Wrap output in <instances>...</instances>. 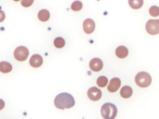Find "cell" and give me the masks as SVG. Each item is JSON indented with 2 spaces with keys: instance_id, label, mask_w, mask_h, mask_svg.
<instances>
[{
  "instance_id": "8",
  "label": "cell",
  "mask_w": 159,
  "mask_h": 119,
  "mask_svg": "<svg viewBox=\"0 0 159 119\" xmlns=\"http://www.w3.org/2000/svg\"><path fill=\"white\" fill-rule=\"evenodd\" d=\"M83 30L87 34L93 33L95 29V22L91 19H86L84 20L83 24Z\"/></svg>"
},
{
  "instance_id": "12",
  "label": "cell",
  "mask_w": 159,
  "mask_h": 119,
  "mask_svg": "<svg viewBox=\"0 0 159 119\" xmlns=\"http://www.w3.org/2000/svg\"><path fill=\"white\" fill-rule=\"evenodd\" d=\"M132 93H133L132 89L128 86H125L122 87L120 91V94L121 97L124 99H128L132 95Z\"/></svg>"
},
{
  "instance_id": "1",
  "label": "cell",
  "mask_w": 159,
  "mask_h": 119,
  "mask_svg": "<svg viewBox=\"0 0 159 119\" xmlns=\"http://www.w3.org/2000/svg\"><path fill=\"white\" fill-rule=\"evenodd\" d=\"M54 104L57 108L63 110L73 107L75 104V101L74 97L71 94L66 92H62L55 97Z\"/></svg>"
},
{
  "instance_id": "14",
  "label": "cell",
  "mask_w": 159,
  "mask_h": 119,
  "mask_svg": "<svg viewBox=\"0 0 159 119\" xmlns=\"http://www.w3.org/2000/svg\"><path fill=\"white\" fill-rule=\"evenodd\" d=\"M50 12L47 9H42L38 13V18L42 22H46L50 18Z\"/></svg>"
},
{
  "instance_id": "2",
  "label": "cell",
  "mask_w": 159,
  "mask_h": 119,
  "mask_svg": "<svg viewBox=\"0 0 159 119\" xmlns=\"http://www.w3.org/2000/svg\"><path fill=\"white\" fill-rule=\"evenodd\" d=\"M117 110L116 105L112 103L104 104L101 108V113L106 119H113L116 117Z\"/></svg>"
},
{
  "instance_id": "17",
  "label": "cell",
  "mask_w": 159,
  "mask_h": 119,
  "mask_svg": "<svg viewBox=\"0 0 159 119\" xmlns=\"http://www.w3.org/2000/svg\"><path fill=\"white\" fill-rule=\"evenodd\" d=\"M108 82V79L106 76H99L96 81V83L97 85L99 87H105L107 84Z\"/></svg>"
},
{
  "instance_id": "10",
  "label": "cell",
  "mask_w": 159,
  "mask_h": 119,
  "mask_svg": "<svg viewBox=\"0 0 159 119\" xmlns=\"http://www.w3.org/2000/svg\"><path fill=\"white\" fill-rule=\"evenodd\" d=\"M29 63L33 68H39L43 63V58L39 54L33 55L29 60Z\"/></svg>"
},
{
  "instance_id": "20",
  "label": "cell",
  "mask_w": 159,
  "mask_h": 119,
  "mask_svg": "<svg viewBox=\"0 0 159 119\" xmlns=\"http://www.w3.org/2000/svg\"><path fill=\"white\" fill-rule=\"evenodd\" d=\"M34 1V0H21V5L23 7H28L33 4Z\"/></svg>"
},
{
  "instance_id": "5",
  "label": "cell",
  "mask_w": 159,
  "mask_h": 119,
  "mask_svg": "<svg viewBox=\"0 0 159 119\" xmlns=\"http://www.w3.org/2000/svg\"><path fill=\"white\" fill-rule=\"evenodd\" d=\"M145 29L150 35H157L159 33V19H150L145 25Z\"/></svg>"
},
{
  "instance_id": "22",
  "label": "cell",
  "mask_w": 159,
  "mask_h": 119,
  "mask_svg": "<svg viewBox=\"0 0 159 119\" xmlns=\"http://www.w3.org/2000/svg\"><path fill=\"white\" fill-rule=\"evenodd\" d=\"M4 105H5V103H4V100L2 99H0V110H2L4 107Z\"/></svg>"
},
{
  "instance_id": "18",
  "label": "cell",
  "mask_w": 159,
  "mask_h": 119,
  "mask_svg": "<svg viewBox=\"0 0 159 119\" xmlns=\"http://www.w3.org/2000/svg\"><path fill=\"white\" fill-rule=\"evenodd\" d=\"M83 7V3L80 1H75L72 2L71 9L74 11H79Z\"/></svg>"
},
{
  "instance_id": "6",
  "label": "cell",
  "mask_w": 159,
  "mask_h": 119,
  "mask_svg": "<svg viewBox=\"0 0 159 119\" xmlns=\"http://www.w3.org/2000/svg\"><path fill=\"white\" fill-rule=\"evenodd\" d=\"M88 97L93 101L99 100L102 96V92L96 87H91L88 90Z\"/></svg>"
},
{
  "instance_id": "9",
  "label": "cell",
  "mask_w": 159,
  "mask_h": 119,
  "mask_svg": "<svg viewBox=\"0 0 159 119\" xmlns=\"http://www.w3.org/2000/svg\"><path fill=\"white\" fill-rule=\"evenodd\" d=\"M120 80L118 77H113L109 81L107 86V90L110 92H116L120 86Z\"/></svg>"
},
{
  "instance_id": "11",
  "label": "cell",
  "mask_w": 159,
  "mask_h": 119,
  "mask_svg": "<svg viewBox=\"0 0 159 119\" xmlns=\"http://www.w3.org/2000/svg\"><path fill=\"white\" fill-rule=\"evenodd\" d=\"M116 55L119 58H125L129 54V51L127 47L125 46H119L116 49Z\"/></svg>"
},
{
  "instance_id": "16",
  "label": "cell",
  "mask_w": 159,
  "mask_h": 119,
  "mask_svg": "<svg viewBox=\"0 0 159 119\" xmlns=\"http://www.w3.org/2000/svg\"><path fill=\"white\" fill-rule=\"evenodd\" d=\"M53 44L56 48H61L65 46V41L64 38H63L62 37H57L55 38L54 41H53Z\"/></svg>"
},
{
  "instance_id": "7",
  "label": "cell",
  "mask_w": 159,
  "mask_h": 119,
  "mask_svg": "<svg viewBox=\"0 0 159 119\" xmlns=\"http://www.w3.org/2000/svg\"><path fill=\"white\" fill-rule=\"evenodd\" d=\"M90 69L94 72H98L101 71L103 67L102 61L98 58H94L91 60L89 63Z\"/></svg>"
},
{
  "instance_id": "3",
  "label": "cell",
  "mask_w": 159,
  "mask_h": 119,
  "mask_svg": "<svg viewBox=\"0 0 159 119\" xmlns=\"http://www.w3.org/2000/svg\"><path fill=\"white\" fill-rule=\"evenodd\" d=\"M135 81L138 86L140 87H147L151 84L152 77L148 73L141 71L136 74Z\"/></svg>"
},
{
  "instance_id": "19",
  "label": "cell",
  "mask_w": 159,
  "mask_h": 119,
  "mask_svg": "<svg viewBox=\"0 0 159 119\" xmlns=\"http://www.w3.org/2000/svg\"><path fill=\"white\" fill-rule=\"evenodd\" d=\"M149 13L152 17H157L159 15V7L157 6H152L149 9Z\"/></svg>"
},
{
  "instance_id": "23",
  "label": "cell",
  "mask_w": 159,
  "mask_h": 119,
  "mask_svg": "<svg viewBox=\"0 0 159 119\" xmlns=\"http://www.w3.org/2000/svg\"><path fill=\"white\" fill-rule=\"evenodd\" d=\"M13 1H16V2H17V1H20V0H13Z\"/></svg>"
},
{
  "instance_id": "13",
  "label": "cell",
  "mask_w": 159,
  "mask_h": 119,
  "mask_svg": "<svg viewBox=\"0 0 159 119\" xmlns=\"http://www.w3.org/2000/svg\"><path fill=\"white\" fill-rule=\"evenodd\" d=\"M12 66L11 64L7 61L0 62V71L2 73H8L12 71Z\"/></svg>"
},
{
  "instance_id": "15",
  "label": "cell",
  "mask_w": 159,
  "mask_h": 119,
  "mask_svg": "<svg viewBox=\"0 0 159 119\" xmlns=\"http://www.w3.org/2000/svg\"><path fill=\"white\" fill-rule=\"evenodd\" d=\"M129 6L134 9L141 8L143 4V0H129Z\"/></svg>"
},
{
  "instance_id": "21",
  "label": "cell",
  "mask_w": 159,
  "mask_h": 119,
  "mask_svg": "<svg viewBox=\"0 0 159 119\" xmlns=\"http://www.w3.org/2000/svg\"><path fill=\"white\" fill-rule=\"evenodd\" d=\"M5 17H6L5 13L3 11L0 10V22H3L4 20L5 19Z\"/></svg>"
},
{
  "instance_id": "4",
  "label": "cell",
  "mask_w": 159,
  "mask_h": 119,
  "mask_svg": "<svg viewBox=\"0 0 159 119\" xmlns=\"http://www.w3.org/2000/svg\"><path fill=\"white\" fill-rule=\"evenodd\" d=\"M29 52L28 49L24 46H18L14 51V56L15 59L19 61H25L29 56Z\"/></svg>"
}]
</instances>
